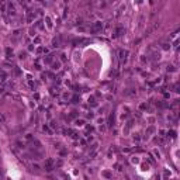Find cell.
<instances>
[{
	"instance_id": "obj_1",
	"label": "cell",
	"mask_w": 180,
	"mask_h": 180,
	"mask_svg": "<svg viewBox=\"0 0 180 180\" xmlns=\"http://www.w3.org/2000/svg\"><path fill=\"white\" fill-rule=\"evenodd\" d=\"M99 30H101V23H100V21H97L96 24L92 27V31H93V32H97Z\"/></svg>"
}]
</instances>
